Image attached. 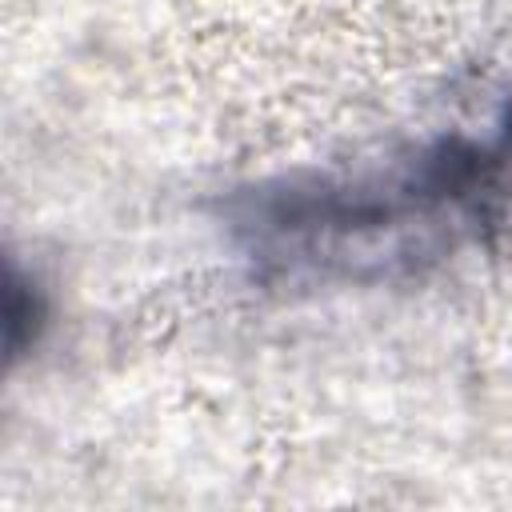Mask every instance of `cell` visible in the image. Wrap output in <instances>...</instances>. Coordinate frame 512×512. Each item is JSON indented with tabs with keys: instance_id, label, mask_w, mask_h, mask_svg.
Returning a JSON list of instances; mask_svg holds the SVG:
<instances>
[{
	"instance_id": "1",
	"label": "cell",
	"mask_w": 512,
	"mask_h": 512,
	"mask_svg": "<svg viewBox=\"0 0 512 512\" xmlns=\"http://www.w3.org/2000/svg\"><path fill=\"white\" fill-rule=\"evenodd\" d=\"M48 324V308H44V296L32 280L20 276V268L12 264L8 268V360L16 364L36 340H40V328Z\"/></svg>"
}]
</instances>
